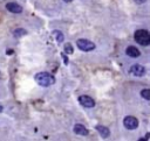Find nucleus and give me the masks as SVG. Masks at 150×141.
Returning a JSON list of instances; mask_svg holds the SVG:
<instances>
[{"label": "nucleus", "instance_id": "dca6fc26", "mask_svg": "<svg viewBox=\"0 0 150 141\" xmlns=\"http://www.w3.org/2000/svg\"><path fill=\"white\" fill-rule=\"evenodd\" d=\"M62 57H63V61H64V64H68V58L62 54Z\"/></svg>", "mask_w": 150, "mask_h": 141}, {"label": "nucleus", "instance_id": "f03ea898", "mask_svg": "<svg viewBox=\"0 0 150 141\" xmlns=\"http://www.w3.org/2000/svg\"><path fill=\"white\" fill-rule=\"evenodd\" d=\"M134 38L141 45L146 47V45L150 44V34L145 29H138V30H136L135 34H134Z\"/></svg>", "mask_w": 150, "mask_h": 141}, {"label": "nucleus", "instance_id": "20e7f679", "mask_svg": "<svg viewBox=\"0 0 150 141\" xmlns=\"http://www.w3.org/2000/svg\"><path fill=\"white\" fill-rule=\"evenodd\" d=\"M123 125L127 129H136L137 126H138V120L132 115H128V117L124 118Z\"/></svg>", "mask_w": 150, "mask_h": 141}, {"label": "nucleus", "instance_id": "423d86ee", "mask_svg": "<svg viewBox=\"0 0 150 141\" xmlns=\"http://www.w3.org/2000/svg\"><path fill=\"white\" fill-rule=\"evenodd\" d=\"M129 71H130L132 75L137 76V77H141V76H143V75L145 73V69H144V66H142V65H139V64H135V65L130 66Z\"/></svg>", "mask_w": 150, "mask_h": 141}, {"label": "nucleus", "instance_id": "6ab92c4d", "mask_svg": "<svg viewBox=\"0 0 150 141\" xmlns=\"http://www.w3.org/2000/svg\"><path fill=\"white\" fill-rule=\"evenodd\" d=\"M1 111H2V107H1V106H0V112H1Z\"/></svg>", "mask_w": 150, "mask_h": 141}, {"label": "nucleus", "instance_id": "9b49d317", "mask_svg": "<svg viewBox=\"0 0 150 141\" xmlns=\"http://www.w3.org/2000/svg\"><path fill=\"white\" fill-rule=\"evenodd\" d=\"M53 34H54V37L56 38V41H57V42H62V41H63L64 36H63L62 31H60V30H54V31H53Z\"/></svg>", "mask_w": 150, "mask_h": 141}, {"label": "nucleus", "instance_id": "4468645a", "mask_svg": "<svg viewBox=\"0 0 150 141\" xmlns=\"http://www.w3.org/2000/svg\"><path fill=\"white\" fill-rule=\"evenodd\" d=\"M64 51H66V54H73V45L70 43H66L64 44Z\"/></svg>", "mask_w": 150, "mask_h": 141}, {"label": "nucleus", "instance_id": "6e6552de", "mask_svg": "<svg viewBox=\"0 0 150 141\" xmlns=\"http://www.w3.org/2000/svg\"><path fill=\"white\" fill-rule=\"evenodd\" d=\"M125 54H127L128 56H130V57H134V58H136V57H138V56L141 55L139 50H138L136 47H134V45L128 47V48L125 49Z\"/></svg>", "mask_w": 150, "mask_h": 141}, {"label": "nucleus", "instance_id": "1a4fd4ad", "mask_svg": "<svg viewBox=\"0 0 150 141\" xmlns=\"http://www.w3.org/2000/svg\"><path fill=\"white\" fill-rule=\"evenodd\" d=\"M74 132H75V134H79V135H83V136H86V135H88V129L83 126V125H81V124H76L75 126H74Z\"/></svg>", "mask_w": 150, "mask_h": 141}, {"label": "nucleus", "instance_id": "ddd939ff", "mask_svg": "<svg viewBox=\"0 0 150 141\" xmlns=\"http://www.w3.org/2000/svg\"><path fill=\"white\" fill-rule=\"evenodd\" d=\"M141 96L145 99V100H150V90L149 89H144L141 91Z\"/></svg>", "mask_w": 150, "mask_h": 141}, {"label": "nucleus", "instance_id": "a211bd4d", "mask_svg": "<svg viewBox=\"0 0 150 141\" xmlns=\"http://www.w3.org/2000/svg\"><path fill=\"white\" fill-rule=\"evenodd\" d=\"M64 2H70V1H73V0H63Z\"/></svg>", "mask_w": 150, "mask_h": 141}, {"label": "nucleus", "instance_id": "39448f33", "mask_svg": "<svg viewBox=\"0 0 150 141\" xmlns=\"http://www.w3.org/2000/svg\"><path fill=\"white\" fill-rule=\"evenodd\" d=\"M79 101L83 107H87V108H90V107L95 106V100L89 96H80Z\"/></svg>", "mask_w": 150, "mask_h": 141}, {"label": "nucleus", "instance_id": "f8f14e48", "mask_svg": "<svg viewBox=\"0 0 150 141\" xmlns=\"http://www.w3.org/2000/svg\"><path fill=\"white\" fill-rule=\"evenodd\" d=\"M26 34H27V31L25 29H22V28H19V29H15L14 30V36L15 37H20V36H23Z\"/></svg>", "mask_w": 150, "mask_h": 141}, {"label": "nucleus", "instance_id": "0eeeda50", "mask_svg": "<svg viewBox=\"0 0 150 141\" xmlns=\"http://www.w3.org/2000/svg\"><path fill=\"white\" fill-rule=\"evenodd\" d=\"M6 8H7V10H9L11 13H15V14L22 12V7H21L19 3H16V2H8V3L6 5Z\"/></svg>", "mask_w": 150, "mask_h": 141}, {"label": "nucleus", "instance_id": "2eb2a0df", "mask_svg": "<svg viewBox=\"0 0 150 141\" xmlns=\"http://www.w3.org/2000/svg\"><path fill=\"white\" fill-rule=\"evenodd\" d=\"M134 1H135L136 3H138V5H141V3H144L146 0H134Z\"/></svg>", "mask_w": 150, "mask_h": 141}, {"label": "nucleus", "instance_id": "f257e3e1", "mask_svg": "<svg viewBox=\"0 0 150 141\" xmlns=\"http://www.w3.org/2000/svg\"><path fill=\"white\" fill-rule=\"evenodd\" d=\"M35 80H36V83H38L39 85L45 86V87L50 86V85H53V84L55 83L54 76L50 75V73H48V72H45V71L39 72V73L35 76Z\"/></svg>", "mask_w": 150, "mask_h": 141}, {"label": "nucleus", "instance_id": "f3484780", "mask_svg": "<svg viewBox=\"0 0 150 141\" xmlns=\"http://www.w3.org/2000/svg\"><path fill=\"white\" fill-rule=\"evenodd\" d=\"M12 52H13V50H7V55H12Z\"/></svg>", "mask_w": 150, "mask_h": 141}, {"label": "nucleus", "instance_id": "7ed1b4c3", "mask_svg": "<svg viewBox=\"0 0 150 141\" xmlns=\"http://www.w3.org/2000/svg\"><path fill=\"white\" fill-rule=\"evenodd\" d=\"M76 45L80 50L82 51H91L95 49V44L89 41V40H86V38H80L76 41Z\"/></svg>", "mask_w": 150, "mask_h": 141}, {"label": "nucleus", "instance_id": "9d476101", "mask_svg": "<svg viewBox=\"0 0 150 141\" xmlns=\"http://www.w3.org/2000/svg\"><path fill=\"white\" fill-rule=\"evenodd\" d=\"M96 131L100 133V135H101L103 139H107V138H109V135H110V131H109L107 127L102 126V125H97V126H96Z\"/></svg>", "mask_w": 150, "mask_h": 141}]
</instances>
